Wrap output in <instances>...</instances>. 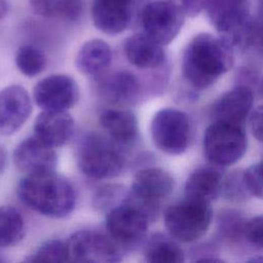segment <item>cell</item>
<instances>
[{"label":"cell","instance_id":"37","mask_svg":"<svg viewBox=\"0 0 263 263\" xmlns=\"http://www.w3.org/2000/svg\"><path fill=\"white\" fill-rule=\"evenodd\" d=\"M8 10L7 0H0V20L3 18Z\"/></svg>","mask_w":263,"mask_h":263},{"label":"cell","instance_id":"25","mask_svg":"<svg viewBox=\"0 0 263 263\" xmlns=\"http://www.w3.org/2000/svg\"><path fill=\"white\" fill-rule=\"evenodd\" d=\"M15 65L27 77H35L46 67L45 54L33 45H23L15 53Z\"/></svg>","mask_w":263,"mask_h":263},{"label":"cell","instance_id":"32","mask_svg":"<svg viewBox=\"0 0 263 263\" xmlns=\"http://www.w3.org/2000/svg\"><path fill=\"white\" fill-rule=\"evenodd\" d=\"M192 261L194 262H223L219 258V253L216 246L211 243H202L194 247L191 252Z\"/></svg>","mask_w":263,"mask_h":263},{"label":"cell","instance_id":"9","mask_svg":"<svg viewBox=\"0 0 263 263\" xmlns=\"http://www.w3.org/2000/svg\"><path fill=\"white\" fill-rule=\"evenodd\" d=\"M150 219L137 205L125 199L107 212V233L124 250L141 243L146 237Z\"/></svg>","mask_w":263,"mask_h":263},{"label":"cell","instance_id":"24","mask_svg":"<svg viewBox=\"0 0 263 263\" xmlns=\"http://www.w3.org/2000/svg\"><path fill=\"white\" fill-rule=\"evenodd\" d=\"M25 235V221L13 206H0V248L16 245Z\"/></svg>","mask_w":263,"mask_h":263},{"label":"cell","instance_id":"22","mask_svg":"<svg viewBox=\"0 0 263 263\" xmlns=\"http://www.w3.org/2000/svg\"><path fill=\"white\" fill-rule=\"evenodd\" d=\"M144 256L152 263H182L185 254L174 237L163 233L152 234L145 242Z\"/></svg>","mask_w":263,"mask_h":263},{"label":"cell","instance_id":"26","mask_svg":"<svg viewBox=\"0 0 263 263\" xmlns=\"http://www.w3.org/2000/svg\"><path fill=\"white\" fill-rule=\"evenodd\" d=\"M128 189L120 184L104 185L97 190L92 197V206L99 212H108L122 203L127 196Z\"/></svg>","mask_w":263,"mask_h":263},{"label":"cell","instance_id":"19","mask_svg":"<svg viewBox=\"0 0 263 263\" xmlns=\"http://www.w3.org/2000/svg\"><path fill=\"white\" fill-rule=\"evenodd\" d=\"M223 179V174L217 165L197 167L186 180L185 196L211 202L222 194Z\"/></svg>","mask_w":263,"mask_h":263},{"label":"cell","instance_id":"14","mask_svg":"<svg viewBox=\"0 0 263 263\" xmlns=\"http://www.w3.org/2000/svg\"><path fill=\"white\" fill-rule=\"evenodd\" d=\"M13 161L23 173L38 175L54 172L58 156L53 147L34 136L25 139L16 146L13 152Z\"/></svg>","mask_w":263,"mask_h":263},{"label":"cell","instance_id":"8","mask_svg":"<svg viewBox=\"0 0 263 263\" xmlns=\"http://www.w3.org/2000/svg\"><path fill=\"white\" fill-rule=\"evenodd\" d=\"M69 260L76 262H119L125 250L108 233L96 230H79L66 241Z\"/></svg>","mask_w":263,"mask_h":263},{"label":"cell","instance_id":"34","mask_svg":"<svg viewBox=\"0 0 263 263\" xmlns=\"http://www.w3.org/2000/svg\"><path fill=\"white\" fill-rule=\"evenodd\" d=\"M236 79H237V84L245 85L249 88H251L254 92V88L258 89V91H261V88L257 86L256 84H261V79L258 74L254 70H251L249 68H240L237 71L236 74Z\"/></svg>","mask_w":263,"mask_h":263},{"label":"cell","instance_id":"30","mask_svg":"<svg viewBox=\"0 0 263 263\" xmlns=\"http://www.w3.org/2000/svg\"><path fill=\"white\" fill-rule=\"evenodd\" d=\"M242 180L249 195L262 198V176H261V162L250 165L242 172Z\"/></svg>","mask_w":263,"mask_h":263},{"label":"cell","instance_id":"33","mask_svg":"<svg viewBox=\"0 0 263 263\" xmlns=\"http://www.w3.org/2000/svg\"><path fill=\"white\" fill-rule=\"evenodd\" d=\"M186 16H196L204 9L208 0H167Z\"/></svg>","mask_w":263,"mask_h":263},{"label":"cell","instance_id":"15","mask_svg":"<svg viewBox=\"0 0 263 263\" xmlns=\"http://www.w3.org/2000/svg\"><path fill=\"white\" fill-rule=\"evenodd\" d=\"M99 91L106 101L120 106L136 105L143 97L140 79L129 71H116L102 76Z\"/></svg>","mask_w":263,"mask_h":263},{"label":"cell","instance_id":"10","mask_svg":"<svg viewBox=\"0 0 263 263\" xmlns=\"http://www.w3.org/2000/svg\"><path fill=\"white\" fill-rule=\"evenodd\" d=\"M185 15L167 0L146 4L141 10L144 34L160 45L171 43L181 31Z\"/></svg>","mask_w":263,"mask_h":263},{"label":"cell","instance_id":"23","mask_svg":"<svg viewBox=\"0 0 263 263\" xmlns=\"http://www.w3.org/2000/svg\"><path fill=\"white\" fill-rule=\"evenodd\" d=\"M33 11L43 17L77 20L83 10V0H30Z\"/></svg>","mask_w":263,"mask_h":263},{"label":"cell","instance_id":"35","mask_svg":"<svg viewBox=\"0 0 263 263\" xmlns=\"http://www.w3.org/2000/svg\"><path fill=\"white\" fill-rule=\"evenodd\" d=\"M250 125L254 137L261 142L262 141V107L258 106L250 112Z\"/></svg>","mask_w":263,"mask_h":263},{"label":"cell","instance_id":"27","mask_svg":"<svg viewBox=\"0 0 263 263\" xmlns=\"http://www.w3.org/2000/svg\"><path fill=\"white\" fill-rule=\"evenodd\" d=\"M28 262H65L69 261L66 241L51 239L43 242L25 259Z\"/></svg>","mask_w":263,"mask_h":263},{"label":"cell","instance_id":"6","mask_svg":"<svg viewBox=\"0 0 263 263\" xmlns=\"http://www.w3.org/2000/svg\"><path fill=\"white\" fill-rule=\"evenodd\" d=\"M150 133L157 149L166 154L180 155L188 149L191 139V122L183 111L164 108L154 114Z\"/></svg>","mask_w":263,"mask_h":263},{"label":"cell","instance_id":"17","mask_svg":"<svg viewBox=\"0 0 263 263\" xmlns=\"http://www.w3.org/2000/svg\"><path fill=\"white\" fill-rule=\"evenodd\" d=\"M74 128V119L67 111H43L35 119L34 136L55 148L72 138Z\"/></svg>","mask_w":263,"mask_h":263},{"label":"cell","instance_id":"1","mask_svg":"<svg viewBox=\"0 0 263 263\" xmlns=\"http://www.w3.org/2000/svg\"><path fill=\"white\" fill-rule=\"evenodd\" d=\"M233 53L220 37L209 33L197 34L183 51V76L192 86L208 88L231 69Z\"/></svg>","mask_w":263,"mask_h":263},{"label":"cell","instance_id":"38","mask_svg":"<svg viewBox=\"0 0 263 263\" xmlns=\"http://www.w3.org/2000/svg\"><path fill=\"white\" fill-rule=\"evenodd\" d=\"M2 261H3V259H1V258H0V262H2Z\"/></svg>","mask_w":263,"mask_h":263},{"label":"cell","instance_id":"11","mask_svg":"<svg viewBox=\"0 0 263 263\" xmlns=\"http://www.w3.org/2000/svg\"><path fill=\"white\" fill-rule=\"evenodd\" d=\"M33 97L43 111H67L78 102L79 87L72 77L55 74L41 79L34 87Z\"/></svg>","mask_w":263,"mask_h":263},{"label":"cell","instance_id":"2","mask_svg":"<svg viewBox=\"0 0 263 263\" xmlns=\"http://www.w3.org/2000/svg\"><path fill=\"white\" fill-rule=\"evenodd\" d=\"M20 199L33 211L50 218H64L76 204L72 183L55 172L27 175L17 185Z\"/></svg>","mask_w":263,"mask_h":263},{"label":"cell","instance_id":"7","mask_svg":"<svg viewBox=\"0 0 263 263\" xmlns=\"http://www.w3.org/2000/svg\"><path fill=\"white\" fill-rule=\"evenodd\" d=\"M174 178L167 171L146 167L136 174L127 199L139 206L152 222L157 216L160 201L174 190Z\"/></svg>","mask_w":263,"mask_h":263},{"label":"cell","instance_id":"20","mask_svg":"<svg viewBox=\"0 0 263 263\" xmlns=\"http://www.w3.org/2000/svg\"><path fill=\"white\" fill-rule=\"evenodd\" d=\"M112 62V50L102 39H90L79 48L75 65L84 75L98 77L102 75Z\"/></svg>","mask_w":263,"mask_h":263},{"label":"cell","instance_id":"5","mask_svg":"<svg viewBox=\"0 0 263 263\" xmlns=\"http://www.w3.org/2000/svg\"><path fill=\"white\" fill-rule=\"evenodd\" d=\"M203 152L208 160L219 167L238 161L248 146L243 124L213 121L203 136Z\"/></svg>","mask_w":263,"mask_h":263},{"label":"cell","instance_id":"36","mask_svg":"<svg viewBox=\"0 0 263 263\" xmlns=\"http://www.w3.org/2000/svg\"><path fill=\"white\" fill-rule=\"evenodd\" d=\"M6 164V152L0 145V174L3 172Z\"/></svg>","mask_w":263,"mask_h":263},{"label":"cell","instance_id":"13","mask_svg":"<svg viewBox=\"0 0 263 263\" xmlns=\"http://www.w3.org/2000/svg\"><path fill=\"white\" fill-rule=\"evenodd\" d=\"M32 111L31 98L21 85H8L0 90V135L9 136L20 129Z\"/></svg>","mask_w":263,"mask_h":263},{"label":"cell","instance_id":"29","mask_svg":"<svg viewBox=\"0 0 263 263\" xmlns=\"http://www.w3.org/2000/svg\"><path fill=\"white\" fill-rule=\"evenodd\" d=\"M222 194H224L226 198L235 201H240L247 198L249 193L243 184L242 172L234 171L223 179Z\"/></svg>","mask_w":263,"mask_h":263},{"label":"cell","instance_id":"3","mask_svg":"<svg viewBox=\"0 0 263 263\" xmlns=\"http://www.w3.org/2000/svg\"><path fill=\"white\" fill-rule=\"evenodd\" d=\"M122 146L97 133L85 134L78 142L76 162L80 172L91 179H108L121 174L125 166Z\"/></svg>","mask_w":263,"mask_h":263},{"label":"cell","instance_id":"21","mask_svg":"<svg viewBox=\"0 0 263 263\" xmlns=\"http://www.w3.org/2000/svg\"><path fill=\"white\" fill-rule=\"evenodd\" d=\"M100 122L109 138L121 146L133 143L138 134V120L129 110L106 109L100 116Z\"/></svg>","mask_w":263,"mask_h":263},{"label":"cell","instance_id":"4","mask_svg":"<svg viewBox=\"0 0 263 263\" xmlns=\"http://www.w3.org/2000/svg\"><path fill=\"white\" fill-rule=\"evenodd\" d=\"M213 219L211 202L186 197L164 213V225L172 237L190 242L201 237L209 229Z\"/></svg>","mask_w":263,"mask_h":263},{"label":"cell","instance_id":"28","mask_svg":"<svg viewBox=\"0 0 263 263\" xmlns=\"http://www.w3.org/2000/svg\"><path fill=\"white\" fill-rule=\"evenodd\" d=\"M246 222L242 214L235 210L223 211L218 218V230L225 239L237 241L242 237V228Z\"/></svg>","mask_w":263,"mask_h":263},{"label":"cell","instance_id":"16","mask_svg":"<svg viewBox=\"0 0 263 263\" xmlns=\"http://www.w3.org/2000/svg\"><path fill=\"white\" fill-rule=\"evenodd\" d=\"M253 103V90L245 85L236 84L214 102L211 108V118L213 121L243 124L252 110Z\"/></svg>","mask_w":263,"mask_h":263},{"label":"cell","instance_id":"18","mask_svg":"<svg viewBox=\"0 0 263 263\" xmlns=\"http://www.w3.org/2000/svg\"><path fill=\"white\" fill-rule=\"evenodd\" d=\"M162 45L143 34H135L125 39L123 44L127 61L139 69H160L166 63Z\"/></svg>","mask_w":263,"mask_h":263},{"label":"cell","instance_id":"31","mask_svg":"<svg viewBox=\"0 0 263 263\" xmlns=\"http://www.w3.org/2000/svg\"><path fill=\"white\" fill-rule=\"evenodd\" d=\"M262 216L246 219L242 228V237L246 241L255 249L262 250Z\"/></svg>","mask_w":263,"mask_h":263},{"label":"cell","instance_id":"12","mask_svg":"<svg viewBox=\"0 0 263 263\" xmlns=\"http://www.w3.org/2000/svg\"><path fill=\"white\" fill-rule=\"evenodd\" d=\"M142 2L143 0H92V23L107 35H118L130 25Z\"/></svg>","mask_w":263,"mask_h":263}]
</instances>
